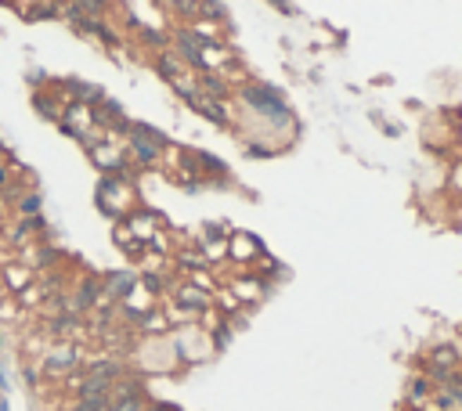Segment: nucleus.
Returning <instances> with one entry per match:
<instances>
[{
  "label": "nucleus",
  "mask_w": 462,
  "mask_h": 411,
  "mask_svg": "<svg viewBox=\"0 0 462 411\" xmlns=\"http://www.w3.org/2000/svg\"><path fill=\"white\" fill-rule=\"evenodd\" d=\"M123 375L119 364L105 361L98 368H90V375L80 383V400H102V397H112V386H116V379Z\"/></svg>",
  "instance_id": "nucleus-1"
},
{
  "label": "nucleus",
  "mask_w": 462,
  "mask_h": 411,
  "mask_svg": "<svg viewBox=\"0 0 462 411\" xmlns=\"http://www.w3.org/2000/svg\"><path fill=\"white\" fill-rule=\"evenodd\" d=\"M98 296H102V286H98L95 278H87V281H80L73 307H76V310H87V307H95V303H98Z\"/></svg>",
  "instance_id": "nucleus-2"
},
{
  "label": "nucleus",
  "mask_w": 462,
  "mask_h": 411,
  "mask_svg": "<svg viewBox=\"0 0 462 411\" xmlns=\"http://www.w3.org/2000/svg\"><path fill=\"white\" fill-rule=\"evenodd\" d=\"M130 148H134V155H138V159H141L145 166H152V163L159 159V148H156V145H148L145 137H138L134 130H130Z\"/></svg>",
  "instance_id": "nucleus-3"
},
{
  "label": "nucleus",
  "mask_w": 462,
  "mask_h": 411,
  "mask_svg": "<svg viewBox=\"0 0 462 411\" xmlns=\"http://www.w3.org/2000/svg\"><path fill=\"white\" fill-rule=\"evenodd\" d=\"M109 400H112V397H109ZM112 411H145V397H141V390H134V393H127V397L112 400Z\"/></svg>",
  "instance_id": "nucleus-4"
},
{
  "label": "nucleus",
  "mask_w": 462,
  "mask_h": 411,
  "mask_svg": "<svg viewBox=\"0 0 462 411\" xmlns=\"http://www.w3.org/2000/svg\"><path fill=\"white\" fill-rule=\"evenodd\" d=\"M105 286H109V293H112V296H127V293L134 289V278H130V274H112V278L105 281Z\"/></svg>",
  "instance_id": "nucleus-5"
},
{
  "label": "nucleus",
  "mask_w": 462,
  "mask_h": 411,
  "mask_svg": "<svg viewBox=\"0 0 462 411\" xmlns=\"http://www.w3.org/2000/svg\"><path fill=\"white\" fill-rule=\"evenodd\" d=\"M73 411H112V400L102 397V400H76Z\"/></svg>",
  "instance_id": "nucleus-6"
},
{
  "label": "nucleus",
  "mask_w": 462,
  "mask_h": 411,
  "mask_svg": "<svg viewBox=\"0 0 462 411\" xmlns=\"http://www.w3.org/2000/svg\"><path fill=\"white\" fill-rule=\"evenodd\" d=\"M181 303H192L195 310H202V307H206L209 300H206L202 293H195V289H181Z\"/></svg>",
  "instance_id": "nucleus-7"
},
{
  "label": "nucleus",
  "mask_w": 462,
  "mask_h": 411,
  "mask_svg": "<svg viewBox=\"0 0 462 411\" xmlns=\"http://www.w3.org/2000/svg\"><path fill=\"white\" fill-rule=\"evenodd\" d=\"M22 209H25L29 216H37V209H40V195H25V199H22Z\"/></svg>",
  "instance_id": "nucleus-8"
},
{
  "label": "nucleus",
  "mask_w": 462,
  "mask_h": 411,
  "mask_svg": "<svg viewBox=\"0 0 462 411\" xmlns=\"http://www.w3.org/2000/svg\"><path fill=\"white\" fill-rule=\"evenodd\" d=\"M202 163H206L209 170H217V173H224V163H221V159H213V155H202Z\"/></svg>",
  "instance_id": "nucleus-9"
},
{
  "label": "nucleus",
  "mask_w": 462,
  "mask_h": 411,
  "mask_svg": "<svg viewBox=\"0 0 462 411\" xmlns=\"http://www.w3.org/2000/svg\"><path fill=\"white\" fill-rule=\"evenodd\" d=\"M51 260H58V252H54V249H47V252H40V264H51Z\"/></svg>",
  "instance_id": "nucleus-10"
},
{
  "label": "nucleus",
  "mask_w": 462,
  "mask_h": 411,
  "mask_svg": "<svg viewBox=\"0 0 462 411\" xmlns=\"http://www.w3.org/2000/svg\"><path fill=\"white\" fill-rule=\"evenodd\" d=\"M4 180H8V173H4V170H0V188H4Z\"/></svg>",
  "instance_id": "nucleus-11"
},
{
  "label": "nucleus",
  "mask_w": 462,
  "mask_h": 411,
  "mask_svg": "<svg viewBox=\"0 0 462 411\" xmlns=\"http://www.w3.org/2000/svg\"><path fill=\"white\" fill-rule=\"evenodd\" d=\"M0 390H4V372H0Z\"/></svg>",
  "instance_id": "nucleus-12"
},
{
  "label": "nucleus",
  "mask_w": 462,
  "mask_h": 411,
  "mask_svg": "<svg viewBox=\"0 0 462 411\" xmlns=\"http://www.w3.org/2000/svg\"><path fill=\"white\" fill-rule=\"evenodd\" d=\"M0 346H4V336H0Z\"/></svg>",
  "instance_id": "nucleus-13"
}]
</instances>
